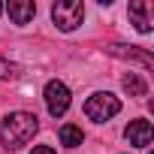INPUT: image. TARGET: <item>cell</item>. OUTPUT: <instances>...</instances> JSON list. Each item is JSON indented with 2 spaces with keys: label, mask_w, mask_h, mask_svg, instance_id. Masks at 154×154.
Segmentation results:
<instances>
[{
  "label": "cell",
  "mask_w": 154,
  "mask_h": 154,
  "mask_svg": "<svg viewBox=\"0 0 154 154\" xmlns=\"http://www.w3.org/2000/svg\"><path fill=\"white\" fill-rule=\"evenodd\" d=\"M51 18H54V24L60 30H75L85 18V6L79 0H57L51 6Z\"/></svg>",
  "instance_id": "3"
},
{
  "label": "cell",
  "mask_w": 154,
  "mask_h": 154,
  "mask_svg": "<svg viewBox=\"0 0 154 154\" xmlns=\"http://www.w3.org/2000/svg\"><path fill=\"white\" fill-rule=\"evenodd\" d=\"M124 136L130 139V145H136V148H148L151 139H154V130H151V124H148L145 118H136V121L127 124Z\"/></svg>",
  "instance_id": "5"
},
{
  "label": "cell",
  "mask_w": 154,
  "mask_h": 154,
  "mask_svg": "<svg viewBox=\"0 0 154 154\" xmlns=\"http://www.w3.org/2000/svg\"><path fill=\"white\" fill-rule=\"evenodd\" d=\"M118 112H121V100H118L115 94H94V97H88V103H85V115H88L91 121H97V124L115 118Z\"/></svg>",
  "instance_id": "2"
},
{
  "label": "cell",
  "mask_w": 154,
  "mask_h": 154,
  "mask_svg": "<svg viewBox=\"0 0 154 154\" xmlns=\"http://www.w3.org/2000/svg\"><path fill=\"white\" fill-rule=\"evenodd\" d=\"M148 154H151V151H148Z\"/></svg>",
  "instance_id": "14"
},
{
  "label": "cell",
  "mask_w": 154,
  "mask_h": 154,
  "mask_svg": "<svg viewBox=\"0 0 154 154\" xmlns=\"http://www.w3.org/2000/svg\"><path fill=\"white\" fill-rule=\"evenodd\" d=\"M151 12H154V6L148 0H133L130 3V18L139 33H151Z\"/></svg>",
  "instance_id": "7"
},
{
  "label": "cell",
  "mask_w": 154,
  "mask_h": 154,
  "mask_svg": "<svg viewBox=\"0 0 154 154\" xmlns=\"http://www.w3.org/2000/svg\"><path fill=\"white\" fill-rule=\"evenodd\" d=\"M45 106H48V115L51 118H60L66 109H69V88L63 82H48L45 85Z\"/></svg>",
  "instance_id": "4"
},
{
  "label": "cell",
  "mask_w": 154,
  "mask_h": 154,
  "mask_svg": "<svg viewBox=\"0 0 154 154\" xmlns=\"http://www.w3.org/2000/svg\"><path fill=\"white\" fill-rule=\"evenodd\" d=\"M6 12L15 24H27L33 15H36V3L33 0H9L6 3Z\"/></svg>",
  "instance_id": "8"
},
{
  "label": "cell",
  "mask_w": 154,
  "mask_h": 154,
  "mask_svg": "<svg viewBox=\"0 0 154 154\" xmlns=\"http://www.w3.org/2000/svg\"><path fill=\"white\" fill-rule=\"evenodd\" d=\"M39 130V118L30 112H12L3 118V127H0V142L9 151H18L21 145H27L33 139V133Z\"/></svg>",
  "instance_id": "1"
},
{
  "label": "cell",
  "mask_w": 154,
  "mask_h": 154,
  "mask_svg": "<svg viewBox=\"0 0 154 154\" xmlns=\"http://www.w3.org/2000/svg\"><path fill=\"white\" fill-rule=\"evenodd\" d=\"M30 154H54V148H48V145H36Z\"/></svg>",
  "instance_id": "12"
},
{
  "label": "cell",
  "mask_w": 154,
  "mask_h": 154,
  "mask_svg": "<svg viewBox=\"0 0 154 154\" xmlns=\"http://www.w3.org/2000/svg\"><path fill=\"white\" fill-rule=\"evenodd\" d=\"M109 54H115V57H124V60H136L139 66H145V69H154V57H151L148 51L136 48V45H109Z\"/></svg>",
  "instance_id": "6"
},
{
  "label": "cell",
  "mask_w": 154,
  "mask_h": 154,
  "mask_svg": "<svg viewBox=\"0 0 154 154\" xmlns=\"http://www.w3.org/2000/svg\"><path fill=\"white\" fill-rule=\"evenodd\" d=\"M124 91H127L130 97H145V94H148V85L139 79L136 72H130L127 79H124Z\"/></svg>",
  "instance_id": "10"
},
{
  "label": "cell",
  "mask_w": 154,
  "mask_h": 154,
  "mask_svg": "<svg viewBox=\"0 0 154 154\" xmlns=\"http://www.w3.org/2000/svg\"><path fill=\"white\" fill-rule=\"evenodd\" d=\"M12 75H15V66H12L9 60L0 57V79H12Z\"/></svg>",
  "instance_id": "11"
},
{
  "label": "cell",
  "mask_w": 154,
  "mask_h": 154,
  "mask_svg": "<svg viewBox=\"0 0 154 154\" xmlns=\"http://www.w3.org/2000/svg\"><path fill=\"white\" fill-rule=\"evenodd\" d=\"M82 139H85L82 127H75V124H63V127H60V142H63L66 148H75V145H82Z\"/></svg>",
  "instance_id": "9"
},
{
  "label": "cell",
  "mask_w": 154,
  "mask_h": 154,
  "mask_svg": "<svg viewBox=\"0 0 154 154\" xmlns=\"http://www.w3.org/2000/svg\"><path fill=\"white\" fill-rule=\"evenodd\" d=\"M0 12H3V6H0Z\"/></svg>",
  "instance_id": "13"
}]
</instances>
